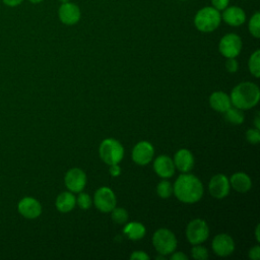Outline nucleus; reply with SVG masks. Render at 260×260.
Here are the masks:
<instances>
[{"label":"nucleus","instance_id":"obj_1","mask_svg":"<svg viewBox=\"0 0 260 260\" xmlns=\"http://www.w3.org/2000/svg\"><path fill=\"white\" fill-rule=\"evenodd\" d=\"M173 191L176 197L185 203H195L203 195V186L200 180L191 174H182L176 180Z\"/></svg>","mask_w":260,"mask_h":260},{"label":"nucleus","instance_id":"obj_2","mask_svg":"<svg viewBox=\"0 0 260 260\" xmlns=\"http://www.w3.org/2000/svg\"><path fill=\"white\" fill-rule=\"evenodd\" d=\"M230 99L236 108L248 110L257 105L260 99V91L255 83L242 82L233 88Z\"/></svg>","mask_w":260,"mask_h":260},{"label":"nucleus","instance_id":"obj_3","mask_svg":"<svg viewBox=\"0 0 260 260\" xmlns=\"http://www.w3.org/2000/svg\"><path fill=\"white\" fill-rule=\"evenodd\" d=\"M221 21V15L218 10L212 6H206L197 11L194 17L196 28L202 32L215 30Z\"/></svg>","mask_w":260,"mask_h":260},{"label":"nucleus","instance_id":"obj_4","mask_svg":"<svg viewBox=\"0 0 260 260\" xmlns=\"http://www.w3.org/2000/svg\"><path fill=\"white\" fill-rule=\"evenodd\" d=\"M99 151L101 158L109 166L118 164L124 156V148L122 144L113 138L105 139L101 143Z\"/></svg>","mask_w":260,"mask_h":260},{"label":"nucleus","instance_id":"obj_5","mask_svg":"<svg viewBox=\"0 0 260 260\" xmlns=\"http://www.w3.org/2000/svg\"><path fill=\"white\" fill-rule=\"evenodd\" d=\"M152 244L159 254L166 256L175 251L177 239L170 230L158 229L152 236Z\"/></svg>","mask_w":260,"mask_h":260},{"label":"nucleus","instance_id":"obj_6","mask_svg":"<svg viewBox=\"0 0 260 260\" xmlns=\"http://www.w3.org/2000/svg\"><path fill=\"white\" fill-rule=\"evenodd\" d=\"M208 235H209L208 225L201 218L193 219L187 225L186 237L192 245L201 244L208 238Z\"/></svg>","mask_w":260,"mask_h":260},{"label":"nucleus","instance_id":"obj_7","mask_svg":"<svg viewBox=\"0 0 260 260\" xmlns=\"http://www.w3.org/2000/svg\"><path fill=\"white\" fill-rule=\"evenodd\" d=\"M218 49L225 58H235L241 52L242 40L236 34H226L221 38Z\"/></svg>","mask_w":260,"mask_h":260},{"label":"nucleus","instance_id":"obj_8","mask_svg":"<svg viewBox=\"0 0 260 260\" xmlns=\"http://www.w3.org/2000/svg\"><path fill=\"white\" fill-rule=\"evenodd\" d=\"M93 203L100 211L111 212L116 206V196L110 188L101 187L94 193Z\"/></svg>","mask_w":260,"mask_h":260},{"label":"nucleus","instance_id":"obj_9","mask_svg":"<svg viewBox=\"0 0 260 260\" xmlns=\"http://www.w3.org/2000/svg\"><path fill=\"white\" fill-rule=\"evenodd\" d=\"M65 185L71 192H81L86 183L85 173L78 168L70 169L65 175Z\"/></svg>","mask_w":260,"mask_h":260},{"label":"nucleus","instance_id":"obj_10","mask_svg":"<svg viewBox=\"0 0 260 260\" xmlns=\"http://www.w3.org/2000/svg\"><path fill=\"white\" fill-rule=\"evenodd\" d=\"M58 15L62 23L67 25H73L80 19L81 12L79 7L71 2L62 3L58 10Z\"/></svg>","mask_w":260,"mask_h":260},{"label":"nucleus","instance_id":"obj_11","mask_svg":"<svg viewBox=\"0 0 260 260\" xmlns=\"http://www.w3.org/2000/svg\"><path fill=\"white\" fill-rule=\"evenodd\" d=\"M154 154V149L152 145L147 141L138 142L132 150V158L135 164L144 166L150 162Z\"/></svg>","mask_w":260,"mask_h":260},{"label":"nucleus","instance_id":"obj_12","mask_svg":"<svg viewBox=\"0 0 260 260\" xmlns=\"http://www.w3.org/2000/svg\"><path fill=\"white\" fill-rule=\"evenodd\" d=\"M18 212L25 218L34 219L40 216L42 213V206L41 203L32 198V197H24L22 198L17 205Z\"/></svg>","mask_w":260,"mask_h":260},{"label":"nucleus","instance_id":"obj_13","mask_svg":"<svg viewBox=\"0 0 260 260\" xmlns=\"http://www.w3.org/2000/svg\"><path fill=\"white\" fill-rule=\"evenodd\" d=\"M208 189L210 194L214 198L221 199L225 197L230 192L229 179L222 174H217L211 178L208 185Z\"/></svg>","mask_w":260,"mask_h":260},{"label":"nucleus","instance_id":"obj_14","mask_svg":"<svg viewBox=\"0 0 260 260\" xmlns=\"http://www.w3.org/2000/svg\"><path fill=\"white\" fill-rule=\"evenodd\" d=\"M212 249L213 252L218 256H229L235 250L234 240L226 234H219L215 236L212 241Z\"/></svg>","mask_w":260,"mask_h":260},{"label":"nucleus","instance_id":"obj_15","mask_svg":"<svg viewBox=\"0 0 260 260\" xmlns=\"http://www.w3.org/2000/svg\"><path fill=\"white\" fill-rule=\"evenodd\" d=\"M222 11V14H220L221 18L225 23L232 26L242 25L246 20L245 11L239 6H228Z\"/></svg>","mask_w":260,"mask_h":260},{"label":"nucleus","instance_id":"obj_16","mask_svg":"<svg viewBox=\"0 0 260 260\" xmlns=\"http://www.w3.org/2000/svg\"><path fill=\"white\" fill-rule=\"evenodd\" d=\"M153 169L155 173L161 178H170L175 173V165L168 155H159L154 159Z\"/></svg>","mask_w":260,"mask_h":260},{"label":"nucleus","instance_id":"obj_17","mask_svg":"<svg viewBox=\"0 0 260 260\" xmlns=\"http://www.w3.org/2000/svg\"><path fill=\"white\" fill-rule=\"evenodd\" d=\"M175 167L182 173H188L194 166V158L188 149H180L174 156Z\"/></svg>","mask_w":260,"mask_h":260},{"label":"nucleus","instance_id":"obj_18","mask_svg":"<svg viewBox=\"0 0 260 260\" xmlns=\"http://www.w3.org/2000/svg\"><path fill=\"white\" fill-rule=\"evenodd\" d=\"M209 105L213 110L224 113L229 108H231L232 102L226 93L222 91H215L209 96Z\"/></svg>","mask_w":260,"mask_h":260},{"label":"nucleus","instance_id":"obj_19","mask_svg":"<svg viewBox=\"0 0 260 260\" xmlns=\"http://www.w3.org/2000/svg\"><path fill=\"white\" fill-rule=\"evenodd\" d=\"M229 182L236 191L241 192V193H245V192L249 191L252 186L251 179L249 178V176L246 175L245 173H241V172L234 174L231 177Z\"/></svg>","mask_w":260,"mask_h":260},{"label":"nucleus","instance_id":"obj_20","mask_svg":"<svg viewBox=\"0 0 260 260\" xmlns=\"http://www.w3.org/2000/svg\"><path fill=\"white\" fill-rule=\"evenodd\" d=\"M76 199L70 192L61 193L56 199V207L60 212H69L74 208Z\"/></svg>","mask_w":260,"mask_h":260},{"label":"nucleus","instance_id":"obj_21","mask_svg":"<svg viewBox=\"0 0 260 260\" xmlns=\"http://www.w3.org/2000/svg\"><path fill=\"white\" fill-rule=\"evenodd\" d=\"M123 233H124V235L127 236L128 239L136 241V240H140L144 237L145 228L142 223L133 221V222L126 224V226L123 230Z\"/></svg>","mask_w":260,"mask_h":260},{"label":"nucleus","instance_id":"obj_22","mask_svg":"<svg viewBox=\"0 0 260 260\" xmlns=\"http://www.w3.org/2000/svg\"><path fill=\"white\" fill-rule=\"evenodd\" d=\"M224 117L228 122L234 125L242 124V122L244 121V114L238 108H229L224 112Z\"/></svg>","mask_w":260,"mask_h":260},{"label":"nucleus","instance_id":"obj_23","mask_svg":"<svg viewBox=\"0 0 260 260\" xmlns=\"http://www.w3.org/2000/svg\"><path fill=\"white\" fill-rule=\"evenodd\" d=\"M260 51L256 50L250 57L249 62H248V66H249V70L251 72V74L253 76H255L256 78L259 77L260 75Z\"/></svg>","mask_w":260,"mask_h":260},{"label":"nucleus","instance_id":"obj_24","mask_svg":"<svg viewBox=\"0 0 260 260\" xmlns=\"http://www.w3.org/2000/svg\"><path fill=\"white\" fill-rule=\"evenodd\" d=\"M248 28L250 34L254 38H259L260 37V13L257 11L255 12L252 17L250 18Z\"/></svg>","mask_w":260,"mask_h":260},{"label":"nucleus","instance_id":"obj_25","mask_svg":"<svg viewBox=\"0 0 260 260\" xmlns=\"http://www.w3.org/2000/svg\"><path fill=\"white\" fill-rule=\"evenodd\" d=\"M156 192L160 198H169L173 193V186L169 181L162 180L158 183L156 187Z\"/></svg>","mask_w":260,"mask_h":260},{"label":"nucleus","instance_id":"obj_26","mask_svg":"<svg viewBox=\"0 0 260 260\" xmlns=\"http://www.w3.org/2000/svg\"><path fill=\"white\" fill-rule=\"evenodd\" d=\"M112 218L115 222L117 223H125L128 219V213L126 211V209L122 208V207H119V208H113L112 209Z\"/></svg>","mask_w":260,"mask_h":260},{"label":"nucleus","instance_id":"obj_27","mask_svg":"<svg viewBox=\"0 0 260 260\" xmlns=\"http://www.w3.org/2000/svg\"><path fill=\"white\" fill-rule=\"evenodd\" d=\"M191 254H192V257L197 260H205L208 258L207 250L198 244L194 245V247L191 250Z\"/></svg>","mask_w":260,"mask_h":260},{"label":"nucleus","instance_id":"obj_28","mask_svg":"<svg viewBox=\"0 0 260 260\" xmlns=\"http://www.w3.org/2000/svg\"><path fill=\"white\" fill-rule=\"evenodd\" d=\"M76 203L78 204V206L82 209H87L90 207L91 205V199L89 197L88 194L86 193H80L76 199Z\"/></svg>","mask_w":260,"mask_h":260},{"label":"nucleus","instance_id":"obj_29","mask_svg":"<svg viewBox=\"0 0 260 260\" xmlns=\"http://www.w3.org/2000/svg\"><path fill=\"white\" fill-rule=\"evenodd\" d=\"M246 138L247 140L252 143V144H256L260 141V132L259 129H248L246 132Z\"/></svg>","mask_w":260,"mask_h":260},{"label":"nucleus","instance_id":"obj_30","mask_svg":"<svg viewBox=\"0 0 260 260\" xmlns=\"http://www.w3.org/2000/svg\"><path fill=\"white\" fill-rule=\"evenodd\" d=\"M226 62H225V68L230 73H234L238 70L239 65H238V61L235 58H226Z\"/></svg>","mask_w":260,"mask_h":260},{"label":"nucleus","instance_id":"obj_31","mask_svg":"<svg viewBox=\"0 0 260 260\" xmlns=\"http://www.w3.org/2000/svg\"><path fill=\"white\" fill-rule=\"evenodd\" d=\"M229 3H230V0H211L212 7L218 11L225 9L229 6Z\"/></svg>","mask_w":260,"mask_h":260},{"label":"nucleus","instance_id":"obj_32","mask_svg":"<svg viewBox=\"0 0 260 260\" xmlns=\"http://www.w3.org/2000/svg\"><path fill=\"white\" fill-rule=\"evenodd\" d=\"M130 259H132V260H148L149 256L143 251H135L131 254Z\"/></svg>","mask_w":260,"mask_h":260},{"label":"nucleus","instance_id":"obj_33","mask_svg":"<svg viewBox=\"0 0 260 260\" xmlns=\"http://www.w3.org/2000/svg\"><path fill=\"white\" fill-rule=\"evenodd\" d=\"M249 258L252 260H259L260 258V247L255 246L249 251Z\"/></svg>","mask_w":260,"mask_h":260},{"label":"nucleus","instance_id":"obj_34","mask_svg":"<svg viewBox=\"0 0 260 260\" xmlns=\"http://www.w3.org/2000/svg\"><path fill=\"white\" fill-rule=\"evenodd\" d=\"M120 173H121V170H120V167L118 166V164L110 165V174H111L113 177L119 176Z\"/></svg>","mask_w":260,"mask_h":260},{"label":"nucleus","instance_id":"obj_35","mask_svg":"<svg viewBox=\"0 0 260 260\" xmlns=\"http://www.w3.org/2000/svg\"><path fill=\"white\" fill-rule=\"evenodd\" d=\"M171 259L172 260H187L188 257H187V255H185L182 252H176L171 256Z\"/></svg>","mask_w":260,"mask_h":260},{"label":"nucleus","instance_id":"obj_36","mask_svg":"<svg viewBox=\"0 0 260 260\" xmlns=\"http://www.w3.org/2000/svg\"><path fill=\"white\" fill-rule=\"evenodd\" d=\"M23 0H2V2L9 6V7H15V6H18Z\"/></svg>","mask_w":260,"mask_h":260},{"label":"nucleus","instance_id":"obj_37","mask_svg":"<svg viewBox=\"0 0 260 260\" xmlns=\"http://www.w3.org/2000/svg\"><path fill=\"white\" fill-rule=\"evenodd\" d=\"M255 126H256V128H257V129H260V118H259V113H256Z\"/></svg>","mask_w":260,"mask_h":260},{"label":"nucleus","instance_id":"obj_38","mask_svg":"<svg viewBox=\"0 0 260 260\" xmlns=\"http://www.w3.org/2000/svg\"><path fill=\"white\" fill-rule=\"evenodd\" d=\"M255 234H256V239H257V241L259 242V241H260V238H259V224H257V226H256V232H255Z\"/></svg>","mask_w":260,"mask_h":260},{"label":"nucleus","instance_id":"obj_39","mask_svg":"<svg viewBox=\"0 0 260 260\" xmlns=\"http://www.w3.org/2000/svg\"><path fill=\"white\" fill-rule=\"evenodd\" d=\"M29 2H31L32 4H38V3H40V2H42L43 0H28Z\"/></svg>","mask_w":260,"mask_h":260},{"label":"nucleus","instance_id":"obj_40","mask_svg":"<svg viewBox=\"0 0 260 260\" xmlns=\"http://www.w3.org/2000/svg\"><path fill=\"white\" fill-rule=\"evenodd\" d=\"M61 3H65V2H69L70 0H59Z\"/></svg>","mask_w":260,"mask_h":260}]
</instances>
